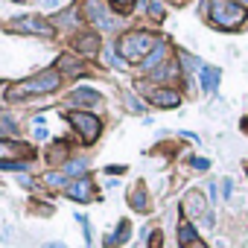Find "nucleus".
Segmentation results:
<instances>
[{
  "mask_svg": "<svg viewBox=\"0 0 248 248\" xmlns=\"http://www.w3.org/2000/svg\"><path fill=\"white\" fill-rule=\"evenodd\" d=\"M158 44H161V41H155V35H149V32H143V30H135V32H126V35L120 38L117 50H120L123 62H143Z\"/></svg>",
  "mask_w": 248,
  "mask_h": 248,
  "instance_id": "nucleus-1",
  "label": "nucleus"
},
{
  "mask_svg": "<svg viewBox=\"0 0 248 248\" xmlns=\"http://www.w3.org/2000/svg\"><path fill=\"white\" fill-rule=\"evenodd\" d=\"M59 85H62V73L59 70H44V73L30 76L24 82H15L9 88V96L12 99H21V96H30V93H53Z\"/></svg>",
  "mask_w": 248,
  "mask_h": 248,
  "instance_id": "nucleus-2",
  "label": "nucleus"
},
{
  "mask_svg": "<svg viewBox=\"0 0 248 248\" xmlns=\"http://www.w3.org/2000/svg\"><path fill=\"white\" fill-rule=\"evenodd\" d=\"M245 21V9L233 0H210V24L219 30H236Z\"/></svg>",
  "mask_w": 248,
  "mask_h": 248,
  "instance_id": "nucleus-3",
  "label": "nucleus"
},
{
  "mask_svg": "<svg viewBox=\"0 0 248 248\" xmlns=\"http://www.w3.org/2000/svg\"><path fill=\"white\" fill-rule=\"evenodd\" d=\"M67 120H70V126L82 135L85 143H93V140L99 138V129H102V126H99V117H93L91 111H73Z\"/></svg>",
  "mask_w": 248,
  "mask_h": 248,
  "instance_id": "nucleus-4",
  "label": "nucleus"
},
{
  "mask_svg": "<svg viewBox=\"0 0 248 248\" xmlns=\"http://www.w3.org/2000/svg\"><path fill=\"white\" fill-rule=\"evenodd\" d=\"M12 30H18V32H32V35H44V38L56 35V30H53L47 21H41L38 15H24V18L12 21Z\"/></svg>",
  "mask_w": 248,
  "mask_h": 248,
  "instance_id": "nucleus-5",
  "label": "nucleus"
},
{
  "mask_svg": "<svg viewBox=\"0 0 248 248\" xmlns=\"http://www.w3.org/2000/svg\"><path fill=\"white\" fill-rule=\"evenodd\" d=\"M85 18L96 30H114V18L105 12V6L99 3V0H85Z\"/></svg>",
  "mask_w": 248,
  "mask_h": 248,
  "instance_id": "nucleus-6",
  "label": "nucleus"
},
{
  "mask_svg": "<svg viewBox=\"0 0 248 248\" xmlns=\"http://www.w3.org/2000/svg\"><path fill=\"white\" fill-rule=\"evenodd\" d=\"M149 102L158 105V108H175V105L181 102V93L172 91V88H158V91L149 93Z\"/></svg>",
  "mask_w": 248,
  "mask_h": 248,
  "instance_id": "nucleus-7",
  "label": "nucleus"
},
{
  "mask_svg": "<svg viewBox=\"0 0 248 248\" xmlns=\"http://www.w3.org/2000/svg\"><path fill=\"white\" fill-rule=\"evenodd\" d=\"M204 210H207L204 196H202L199 190H190V193L184 196V213H187L190 219H199V216H204Z\"/></svg>",
  "mask_w": 248,
  "mask_h": 248,
  "instance_id": "nucleus-8",
  "label": "nucleus"
},
{
  "mask_svg": "<svg viewBox=\"0 0 248 248\" xmlns=\"http://www.w3.org/2000/svg\"><path fill=\"white\" fill-rule=\"evenodd\" d=\"M67 196H70L73 202H91V199H93V187H91L88 178H79V181H73V184L67 187Z\"/></svg>",
  "mask_w": 248,
  "mask_h": 248,
  "instance_id": "nucleus-9",
  "label": "nucleus"
},
{
  "mask_svg": "<svg viewBox=\"0 0 248 248\" xmlns=\"http://www.w3.org/2000/svg\"><path fill=\"white\" fill-rule=\"evenodd\" d=\"M73 47H76V53H82V56H93V53L99 50V38H96L93 32H85V35H76V38H73Z\"/></svg>",
  "mask_w": 248,
  "mask_h": 248,
  "instance_id": "nucleus-10",
  "label": "nucleus"
},
{
  "mask_svg": "<svg viewBox=\"0 0 248 248\" xmlns=\"http://www.w3.org/2000/svg\"><path fill=\"white\" fill-rule=\"evenodd\" d=\"M70 102L73 105H96L99 102V93L93 88H76L73 96H70Z\"/></svg>",
  "mask_w": 248,
  "mask_h": 248,
  "instance_id": "nucleus-11",
  "label": "nucleus"
},
{
  "mask_svg": "<svg viewBox=\"0 0 248 248\" xmlns=\"http://www.w3.org/2000/svg\"><path fill=\"white\" fill-rule=\"evenodd\" d=\"M178 245H181V248L199 245V233H196V228H193V225H187V222H181V225H178Z\"/></svg>",
  "mask_w": 248,
  "mask_h": 248,
  "instance_id": "nucleus-12",
  "label": "nucleus"
},
{
  "mask_svg": "<svg viewBox=\"0 0 248 248\" xmlns=\"http://www.w3.org/2000/svg\"><path fill=\"white\" fill-rule=\"evenodd\" d=\"M219 67H204L202 70V88H204V93H213L216 88H219Z\"/></svg>",
  "mask_w": 248,
  "mask_h": 248,
  "instance_id": "nucleus-13",
  "label": "nucleus"
},
{
  "mask_svg": "<svg viewBox=\"0 0 248 248\" xmlns=\"http://www.w3.org/2000/svg\"><path fill=\"white\" fill-rule=\"evenodd\" d=\"M126 239H129V222L123 219L120 228H117V233H114V236H105V248H117V245H123Z\"/></svg>",
  "mask_w": 248,
  "mask_h": 248,
  "instance_id": "nucleus-14",
  "label": "nucleus"
},
{
  "mask_svg": "<svg viewBox=\"0 0 248 248\" xmlns=\"http://www.w3.org/2000/svg\"><path fill=\"white\" fill-rule=\"evenodd\" d=\"M164 56H167V47H164V44H158V47H155L143 62H140V67H143V70H152V67H158V62H161Z\"/></svg>",
  "mask_w": 248,
  "mask_h": 248,
  "instance_id": "nucleus-15",
  "label": "nucleus"
},
{
  "mask_svg": "<svg viewBox=\"0 0 248 248\" xmlns=\"http://www.w3.org/2000/svg\"><path fill=\"white\" fill-rule=\"evenodd\" d=\"M178 70H175V64H164V67H158V70H152V79H158V82H167V79H172Z\"/></svg>",
  "mask_w": 248,
  "mask_h": 248,
  "instance_id": "nucleus-16",
  "label": "nucleus"
},
{
  "mask_svg": "<svg viewBox=\"0 0 248 248\" xmlns=\"http://www.w3.org/2000/svg\"><path fill=\"white\" fill-rule=\"evenodd\" d=\"M129 202H132V207H135V210H140V213H143V210H146V193H143V187H138V190L129 196Z\"/></svg>",
  "mask_w": 248,
  "mask_h": 248,
  "instance_id": "nucleus-17",
  "label": "nucleus"
},
{
  "mask_svg": "<svg viewBox=\"0 0 248 248\" xmlns=\"http://www.w3.org/2000/svg\"><path fill=\"white\" fill-rule=\"evenodd\" d=\"M64 181H67L64 172H47V175H44V184H47V187H64Z\"/></svg>",
  "mask_w": 248,
  "mask_h": 248,
  "instance_id": "nucleus-18",
  "label": "nucleus"
},
{
  "mask_svg": "<svg viewBox=\"0 0 248 248\" xmlns=\"http://www.w3.org/2000/svg\"><path fill=\"white\" fill-rule=\"evenodd\" d=\"M181 62L187 64V67H193V70H204V64H202V59H196V56H190V53H181Z\"/></svg>",
  "mask_w": 248,
  "mask_h": 248,
  "instance_id": "nucleus-19",
  "label": "nucleus"
},
{
  "mask_svg": "<svg viewBox=\"0 0 248 248\" xmlns=\"http://www.w3.org/2000/svg\"><path fill=\"white\" fill-rule=\"evenodd\" d=\"M85 167H88L85 161H70V164L64 167V175H82V172H85Z\"/></svg>",
  "mask_w": 248,
  "mask_h": 248,
  "instance_id": "nucleus-20",
  "label": "nucleus"
},
{
  "mask_svg": "<svg viewBox=\"0 0 248 248\" xmlns=\"http://www.w3.org/2000/svg\"><path fill=\"white\" fill-rule=\"evenodd\" d=\"M111 6H114L117 12H123V15H126V12H132V6H135V0H111Z\"/></svg>",
  "mask_w": 248,
  "mask_h": 248,
  "instance_id": "nucleus-21",
  "label": "nucleus"
},
{
  "mask_svg": "<svg viewBox=\"0 0 248 248\" xmlns=\"http://www.w3.org/2000/svg\"><path fill=\"white\" fill-rule=\"evenodd\" d=\"M59 67H67V73H82V64H79V62H73V59H67V56L59 62Z\"/></svg>",
  "mask_w": 248,
  "mask_h": 248,
  "instance_id": "nucleus-22",
  "label": "nucleus"
},
{
  "mask_svg": "<svg viewBox=\"0 0 248 248\" xmlns=\"http://www.w3.org/2000/svg\"><path fill=\"white\" fill-rule=\"evenodd\" d=\"M149 15H152L155 21H161V18H164V6L158 3V0H149Z\"/></svg>",
  "mask_w": 248,
  "mask_h": 248,
  "instance_id": "nucleus-23",
  "label": "nucleus"
},
{
  "mask_svg": "<svg viewBox=\"0 0 248 248\" xmlns=\"http://www.w3.org/2000/svg\"><path fill=\"white\" fill-rule=\"evenodd\" d=\"M0 170H15V172H24L27 164H18V161H0Z\"/></svg>",
  "mask_w": 248,
  "mask_h": 248,
  "instance_id": "nucleus-24",
  "label": "nucleus"
},
{
  "mask_svg": "<svg viewBox=\"0 0 248 248\" xmlns=\"http://www.w3.org/2000/svg\"><path fill=\"white\" fill-rule=\"evenodd\" d=\"M190 164H193V170H199V172H204V170L210 167V161H207V158H193Z\"/></svg>",
  "mask_w": 248,
  "mask_h": 248,
  "instance_id": "nucleus-25",
  "label": "nucleus"
},
{
  "mask_svg": "<svg viewBox=\"0 0 248 248\" xmlns=\"http://www.w3.org/2000/svg\"><path fill=\"white\" fill-rule=\"evenodd\" d=\"M21 146H12V143H0V161H3V155H15Z\"/></svg>",
  "mask_w": 248,
  "mask_h": 248,
  "instance_id": "nucleus-26",
  "label": "nucleus"
},
{
  "mask_svg": "<svg viewBox=\"0 0 248 248\" xmlns=\"http://www.w3.org/2000/svg\"><path fill=\"white\" fill-rule=\"evenodd\" d=\"M59 158H64V146H53L50 149V161H59Z\"/></svg>",
  "mask_w": 248,
  "mask_h": 248,
  "instance_id": "nucleus-27",
  "label": "nucleus"
},
{
  "mask_svg": "<svg viewBox=\"0 0 248 248\" xmlns=\"http://www.w3.org/2000/svg\"><path fill=\"white\" fill-rule=\"evenodd\" d=\"M231 190H233V181H231V178H225V181H222V193H225V196H231Z\"/></svg>",
  "mask_w": 248,
  "mask_h": 248,
  "instance_id": "nucleus-28",
  "label": "nucleus"
},
{
  "mask_svg": "<svg viewBox=\"0 0 248 248\" xmlns=\"http://www.w3.org/2000/svg\"><path fill=\"white\" fill-rule=\"evenodd\" d=\"M41 3H44V9H59L62 0H41Z\"/></svg>",
  "mask_w": 248,
  "mask_h": 248,
  "instance_id": "nucleus-29",
  "label": "nucleus"
},
{
  "mask_svg": "<svg viewBox=\"0 0 248 248\" xmlns=\"http://www.w3.org/2000/svg\"><path fill=\"white\" fill-rule=\"evenodd\" d=\"M126 102H129V108H135V111H140V102H138V99H135V96H129V99H126Z\"/></svg>",
  "mask_w": 248,
  "mask_h": 248,
  "instance_id": "nucleus-30",
  "label": "nucleus"
},
{
  "mask_svg": "<svg viewBox=\"0 0 248 248\" xmlns=\"http://www.w3.org/2000/svg\"><path fill=\"white\" fill-rule=\"evenodd\" d=\"M35 138H38V140H47V129H44V126H41V129H35Z\"/></svg>",
  "mask_w": 248,
  "mask_h": 248,
  "instance_id": "nucleus-31",
  "label": "nucleus"
},
{
  "mask_svg": "<svg viewBox=\"0 0 248 248\" xmlns=\"http://www.w3.org/2000/svg\"><path fill=\"white\" fill-rule=\"evenodd\" d=\"M105 172H114V175H120V172H126V167H108Z\"/></svg>",
  "mask_w": 248,
  "mask_h": 248,
  "instance_id": "nucleus-32",
  "label": "nucleus"
},
{
  "mask_svg": "<svg viewBox=\"0 0 248 248\" xmlns=\"http://www.w3.org/2000/svg\"><path fill=\"white\" fill-rule=\"evenodd\" d=\"M44 248H67V245H62V242H47Z\"/></svg>",
  "mask_w": 248,
  "mask_h": 248,
  "instance_id": "nucleus-33",
  "label": "nucleus"
},
{
  "mask_svg": "<svg viewBox=\"0 0 248 248\" xmlns=\"http://www.w3.org/2000/svg\"><path fill=\"white\" fill-rule=\"evenodd\" d=\"M236 3H239V6H248V0H236Z\"/></svg>",
  "mask_w": 248,
  "mask_h": 248,
  "instance_id": "nucleus-34",
  "label": "nucleus"
},
{
  "mask_svg": "<svg viewBox=\"0 0 248 248\" xmlns=\"http://www.w3.org/2000/svg\"><path fill=\"white\" fill-rule=\"evenodd\" d=\"M0 88H3V82H0Z\"/></svg>",
  "mask_w": 248,
  "mask_h": 248,
  "instance_id": "nucleus-35",
  "label": "nucleus"
}]
</instances>
